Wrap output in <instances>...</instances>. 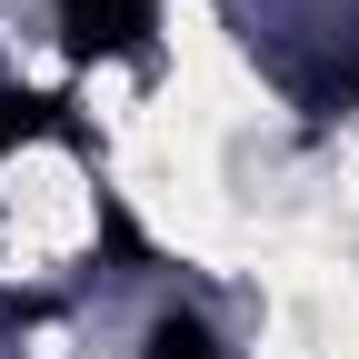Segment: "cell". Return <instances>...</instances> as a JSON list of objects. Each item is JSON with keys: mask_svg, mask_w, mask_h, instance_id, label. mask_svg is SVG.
I'll list each match as a JSON object with an SVG mask.
<instances>
[{"mask_svg": "<svg viewBox=\"0 0 359 359\" xmlns=\"http://www.w3.org/2000/svg\"><path fill=\"white\" fill-rule=\"evenodd\" d=\"M60 40H70L80 60L140 50V40H150V0H60Z\"/></svg>", "mask_w": 359, "mask_h": 359, "instance_id": "6da1fadb", "label": "cell"}, {"mask_svg": "<svg viewBox=\"0 0 359 359\" xmlns=\"http://www.w3.org/2000/svg\"><path fill=\"white\" fill-rule=\"evenodd\" d=\"M150 359H219V349H210V330L190 320V309H170V320L150 330Z\"/></svg>", "mask_w": 359, "mask_h": 359, "instance_id": "7a4b0ae2", "label": "cell"}]
</instances>
